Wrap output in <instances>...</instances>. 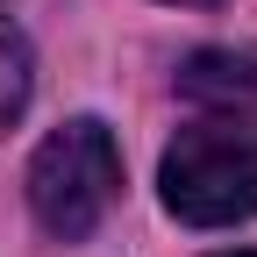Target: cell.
Masks as SVG:
<instances>
[{"instance_id": "obj_1", "label": "cell", "mask_w": 257, "mask_h": 257, "mask_svg": "<svg viewBox=\"0 0 257 257\" xmlns=\"http://www.w3.org/2000/svg\"><path fill=\"white\" fill-rule=\"evenodd\" d=\"M165 207L193 229H229L257 214V128L243 121H193L157 165Z\"/></svg>"}, {"instance_id": "obj_3", "label": "cell", "mask_w": 257, "mask_h": 257, "mask_svg": "<svg viewBox=\"0 0 257 257\" xmlns=\"http://www.w3.org/2000/svg\"><path fill=\"white\" fill-rule=\"evenodd\" d=\"M179 93L221 114L257 107V50H193L179 64Z\"/></svg>"}, {"instance_id": "obj_4", "label": "cell", "mask_w": 257, "mask_h": 257, "mask_svg": "<svg viewBox=\"0 0 257 257\" xmlns=\"http://www.w3.org/2000/svg\"><path fill=\"white\" fill-rule=\"evenodd\" d=\"M29 100V43H22V29L0 15V128H8Z\"/></svg>"}, {"instance_id": "obj_5", "label": "cell", "mask_w": 257, "mask_h": 257, "mask_svg": "<svg viewBox=\"0 0 257 257\" xmlns=\"http://www.w3.org/2000/svg\"><path fill=\"white\" fill-rule=\"evenodd\" d=\"M221 257H257V250H221Z\"/></svg>"}, {"instance_id": "obj_2", "label": "cell", "mask_w": 257, "mask_h": 257, "mask_svg": "<svg viewBox=\"0 0 257 257\" xmlns=\"http://www.w3.org/2000/svg\"><path fill=\"white\" fill-rule=\"evenodd\" d=\"M114 193H121V150H114V136L93 114L64 121L57 136L29 157V207H36V221L50 236H64V243H79V236L100 229L107 207H114Z\"/></svg>"}]
</instances>
